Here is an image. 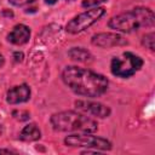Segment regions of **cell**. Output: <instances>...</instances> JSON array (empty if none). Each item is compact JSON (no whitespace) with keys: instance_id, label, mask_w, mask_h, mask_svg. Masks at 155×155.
<instances>
[{"instance_id":"cell-1","label":"cell","mask_w":155,"mask_h":155,"mask_svg":"<svg viewBox=\"0 0 155 155\" xmlns=\"http://www.w3.org/2000/svg\"><path fill=\"white\" fill-rule=\"evenodd\" d=\"M62 80L74 93L87 98L103 96L109 86V81L104 75L75 65L64 68Z\"/></svg>"},{"instance_id":"cell-2","label":"cell","mask_w":155,"mask_h":155,"mask_svg":"<svg viewBox=\"0 0 155 155\" xmlns=\"http://www.w3.org/2000/svg\"><path fill=\"white\" fill-rule=\"evenodd\" d=\"M155 24V15L149 7L138 6L124 13L111 17L108 27L116 31L132 33L140 28H151Z\"/></svg>"},{"instance_id":"cell-3","label":"cell","mask_w":155,"mask_h":155,"mask_svg":"<svg viewBox=\"0 0 155 155\" xmlns=\"http://www.w3.org/2000/svg\"><path fill=\"white\" fill-rule=\"evenodd\" d=\"M51 125L53 130L59 132L93 133L98 130V124L94 119L74 110H65L53 114L51 116Z\"/></svg>"},{"instance_id":"cell-4","label":"cell","mask_w":155,"mask_h":155,"mask_svg":"<svg viewBox=\"0 0 155 155\" xmlns=\"http://www.w3.org/2000/svg\"><path fill=\"white\" fill-rule=\"evenodd\" d=\"M143 64H144V62L139 56L127 51V52H124L122 54L114 57L111 59L110 70H111L113 75H115L117 78L127 79V78H131L132 75H134L138 70H140Z\"/></svg>"},{"instance_id":"cell-5","label":"cell","mask_w":155,"mask_h":155,"mask_svg":"<svg viewBox=\"0 0 155 155\" xmlns=\"http://www.w3.org/2000/svg\"><path fill=\"white\" fill-rule=\"evenodd\" d=\"M105 11L107 10L104 7H101V6L88 8L85 12H82V13L75 16L74 18H71L67 23L65 30L69 34H79V33L86 30L87 28H90L97 21H99L105 15Z\"/></svg>"},{"instance_id":"cell-6","label":"cell","mask_w":155,"mask_h":155,"mask_svg":"<svg viewBox=\"0 0 155 155\" xmlns=\"http://www.w3.org/2000/svg\"><path fill=\"white\" fill-rule=\"evenodd\" d=\"M64 143L69 147H84V148H93L98 150H110L113 144L110 140L92 136L90 133L78 132L76 134H70L64 138Z\"/></svg>"},{"instance_id":"cell-7","label":"cell","mask_w":155,"mask_h":155,"mask_svg":"<svg viewBox=\"0 0 155 155\" xmlns=\"http://www.w3.org/2000/svg\"><path fill=\"white\" fill-rule=\"evenodd\" d=\"M75 107L78 111L86 114L88 116H94V117H108L111 113L110 108L105 104H102L99 102H92V101H86V99H79L75 102Z\"/></svg>"},{"instance_id":"cell-8","label":"cell","mask_w":155,"mask_h":155,"mask_svg":"<svg viewBox=\"0 0 155 155\" xmlns=\"http://www.w3.org/2000/svg\"><path fill=\"white\" fill-rule=\"evenodd\" d=\"M92 45L102 47V48H110L115 46H124L127 45V40L124 39L121 35L116 33H98L94 34L91 39Z\"/></svg>"},{"instance_id":"cell-9","label":"cell","mask_w":155,"mask_h":155,"mask_svg":"<svg viewBox=\"0 0 155 155\" xmlns=\"http://www.w3.org/2000/svg\"><path fill=\"white\" fill-rule=\"evenodd\" d=\"M30 87L27 84H22L18 86H15L7 91L6 101L8 104H19L28 102L30 98Z\"/></svg>"},{"instance_id":"cell-10","label":"cell","mask_w":155,"mask_h":155,"mask_svg":"<svg viewBox=\"0 0 155 155\" xmlns=\"http://www.w3.org/2000/svg\"><path fill=\"white\" fill-rule=\"evenodd\" d=\"M30 29L25 24H17L7 35V41L13 45H24L29 41Z\"/></svg>"},{"instance_id":"cell-11","label":"cell","mask_w":155,"mask_h":155,"mask_svg":"<svg viewBox=\"0 0 155 155\" xmlns=\"http://www.w3.org/2000/svg\"><path fill=\"white\" fill-rule=\"evenodd\" d=\"M40 137H41V132L35 124H29L24 126V128L19 133V139L24 142H34L40 139Z\"/></svg>"},{"instance_id":"cell-12","label":"cell","mask_w":155,"mask_h":155,"mask_svg":"<svg viewBox=\"0 0 155 155\" xmlns=\"http://www.w3.org/2000/svg\"><path fill=\"white\" fill-rule=\"evenodd\" d=\"M68 56L70 57V59L79 62V63H87L92 61V54L85 50L84 47H73L68 51Z\"/></svg>"},{"instance_id":"cell-13","label":"cell","mask_w":155,"mask_h":155,"mask_svg":"<svg viewBox=\"0 0 155 155\" xmlns=\"http://www.w3.org/2000/svg\"><path fill=\"white\" fill-rule=\"evenodd\" d=\"M154 41H155V35H154V33H149V34H145V35L143 36L142 44H143L147 48H149L150 51H154V50H155V47H154Z\"/></svg>"},{"instance_id":"cell-14","label":"cell","mask_w":155,"mask_h":155,"mask_svg":"<svg viewBox=\"0 0 155 155\" xmlns=\"http://www.w3.org/2000/svg\"><path fill=\"white\" fill-rule=\"evenodd\" d=\"M105 1H107V0H82L81 6L85 7V8H92V7H96V6H98L99 4L105 2Z\"/></svg>"},{"instance_id":"cell-15","label":"cell","mask_w":155,"mask_h":155,"mask_svg":"<svg viewBox=\"0 0 155 155\" xmlns=\"http://www.w3.org/2000/svg\"><path fill=\"white\" fill-rule=\"evenodd\" d=\"M36 0H8V2L13 6H24V5H29L31 2H35Z\"/></svg>"},{"instance_id":"cell-16","label":"cell","mask_w":155,"mask_h":155,"mask_svg":"<svg viewBox=\"0 0 155 155\" xmlns=\"http://www.w3.org/2000/svg\"><path fill=\"white\" fill-rule=\"evenodd\" d=\"M13 57H15L16 62H21V61L23 59V53H19V52H15Z\"/></svg>"},{"instance_id":"cell-17","label":"cell","mask_w":155,"mask_h":155,"mask_svg":"<svg viewBox=\"0 0 155 155\" xmlns=\"http://www.w3.org/2000/svg\"><path fill=\"white\" fill-rule=\"evenodd\" d=\"M4 64H5V58L0 54V68H2V67H4Z\"/></svg>"},{"instance_id":"cell-18","label":"cell","mask_w":155,"mask_h":155,"mask_svg":"<svg viewBox=\"0 0 155 155\" xmlns=\"http://www.w3.org/2000/svg\"><path fill=\"white\" fill-rule=\"evenodd\" d=\"M1 153H16L13 150H10V149H0V154Z\"/></svg>"},{"instance_id":"cell-19","label":"cell","mask_w":155,"mask_h":155,"mask_svg":"<svg viewBox=\"0 0 155 155\" xmlns=\"http://www.w3.org/2000/svg\"><path fill=\"white\" fill-rule=\"evenodd\" d=\"M45 2H46L47 5H53V4L57 2V0H45Z\"/></svg>"},{"instance_id":"cell-20","label":"cell","mask_w":155,"mask_h":155,"mask_svg":"<svg viewBox=\"0 0 155 155\" xmlns=\"http://www.w3.org/2000/svg\"><path fill=\"white\" fill-rule=\"evenodd\" d=\"M67 1H70V0H67Z\"/></svg>"}]
</instances>
